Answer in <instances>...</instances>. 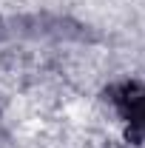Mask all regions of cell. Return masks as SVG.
Returning <instances> with one entry per match:
<instances>
[{
    "label": "cell",
    "instance_id": "6da1fadb",
    "mask_svg": "<svg viewBox=\"0 0 145 148\" xmlns=\"http://www.w3.org/2000/svg\"><path fill=\"white\" fill-rule=\"evenodd\" d=\"M108 100L134 143H145V86L142 83H120L108 88Z\"/></svg>",
    "mask_w": 145,
    "mask_h": 148
}]
</instances>
